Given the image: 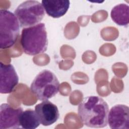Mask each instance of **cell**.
Returning a JSON list of instances; mask_svg holds the SVG:
<instances>
[{
  "label": "cell",
  "instance_id": "7",
  "mask_svg": "<svg viewBox=\"0 0 129 129\" xmlns=\"http://www.w3.org/2000/svg\"><path fill=\"white\" fill-rule=\"evenodd\" d=\"M107 123L112 129H128L129 107L124 104L112 106L108 112Z\"/></svg>",
  "mask_w": 129,
  "mask_h": 129
},
{
  "label": "cell",
  "instance_id": "3",
  "mask_svg": "<svg viewBox=\"0 0 129 129\" xmlns=\"http://www.w3.org/2000/svg\"><path fill=\"white\" fill-rule=\"evenodd\" d=\"M59 82L51 71L44 70L35 77L30 86L31 92L41 101L48 100L59 91Z\"/></svg>",
  "mask_w": 129,
  "mask_h": 129
},
{
  "label": "cell",
  "instance_id": "4",
  "mask_svg": "<svg viewBox=\"0 0 129 129\" xmlns=\"http://www.w3.org/2000/svg\"><path fill=\"white\" fill-rule=\"evenodd\" d=\"M18 20L11 11L2 9L0 11V48L7 49L16 43L20 33Z\"/></svg>",
  "mask_w": 129,
  "mask_h": 129
},
{
  "label": "cell",
  "instance_id": "9",
  "mask_svg": "<svg viewBox=\"0 0 129 129\" xmlns=\"http://www.w3.org/2000/svg\"><path fill=\"white\" fill-rule=\"evenodd\" d=\"M35 111L40 123L44 126L53 124L59 117V111L56 105L48 100L42 101L37 104L35 106Z\"/></svg>",
  "mask_w": 129,
  "mask_h": 129
},
{
  "label": "cell",
  "instance_id": "8",
  "mask_svg": "<svg viewBox=\"0 0 129 129\" xmlns=\"http://www.w3.org/2000/svg\"><path fill=\"white\" fill-rule=\"evenodd\" d=\"M19 82V77L12 64L0 62V92L9 94L13 92Z\"/></svg>",
  "mask_w": 129,
  "mask_h": 129
},
{
  "label": "cell",
  "instance_id": "10",
  "mask_svg": "<svg viewBox=\"0 0 129 129\" xmlns=\"http://www.w3.org/2000/svg\"><path fill=\"white\" fill-rule=\"evenodd\" d=\"M41 4L46 13L53 18H58L64 16L68 11L70 1L69 0H43Z\"/></svg>",
  "mask_w": 129,
  "mask_h": 129
},
{
  "label": "cell",
  "instance_id": "12",
  "mask_svg": "<svg viewBox=\"0 0 129 129\" xmlns=\"http://www.w3.org/2000/svg\"><path fill=\"white\" fill-rule=\"evenodd\" d=\"M19 121L20 127L24 129L36 128L40 123L35 111L30 108L23 111Z\"/></svg>",
  "mask_w": 129,
  "mask_h": 129
},
{
  "label": "cell",
  "instance_id": "11",
  "mask_svg": "<svg viewBox=\"0 0 129 129\" xmlns=\"http://www.w3.org/2000/svg\"><path fill=\"white\" fill-rule=\"evenodd\" d=\"M110 16L112 21L117 25L127 26L129 23V7L125 4H119L111 10Z\"/></svg>",
  "mask_w": 129,
  "mask_h": 129
},
{
  "label": "cell",
  "instance_id": "2",
  "mask_svg": "<svg viewBox=\"0 0 129 129\" xmlns=\"http://www.w3.org/2000/svg\"><path fill=\"white\" fill-rule=\"evenodd\" d=\"M20 43L23 51L29 55H36L45 52L48 46L47 34L45 24L40 23L24 28Z\"/></svg>",
  "mask_w": 129,
  "mask_h": 129
},
{
  "label": "cell",
  "instance_id": "5",
  "mask_svg": "<svg viewBox=\"0 0 129 129\" xmlns=\"http://www.w3.org/2000/svg\"><path fill=\"white\" fill-rule=\"evenodd\" d=\"M20 26L26 28L37 25L45 16L42 4L37 1H26L20 4L14 11Z\"/></svg>",
  "mask_w": 129,
  "mask_h": 129
},
{
  "label": "cell",
  "instance_id": "1",
  "mask_svg": "<svg viewBox=\"0 0 129 129\" xmlns=\"http://www.w3.org/2000/svg\"><path fill=\"white\" fill-rule=\"evenodd\" d=\"M108 112L107 102L97 96L84 98L78 107L79 119L84 125L90 127H105L107 125Z\"/></svg>",
  "mask_w": 129,
  "mask_h": 129
},
{
  "label": "cell",
  "instance_id": "6",
  "mask_svg": "<svg viewBox=\"0 0 129 129\" xmlns=\"http://www.w3.org/2000/svg\"><path fill=\"white\" fill-rule=\"evenodd\" d=\"M23 111L22 107L13 108L8 103L2 104L0 107V128H21L19 120Z\"/></svg>",
  "mask_w": 129,
  "mask_h": 129
}]
</instances>
